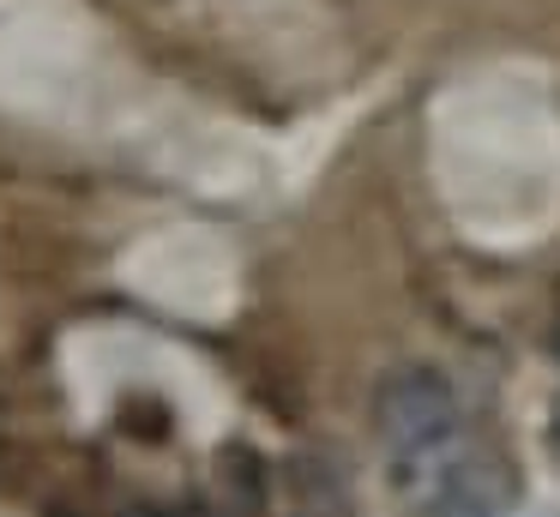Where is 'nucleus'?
<instances>
[{
  "mask_svg": "<svg viewBox=\"0 0 560 517\" xmlns=\"http://www.w3.org/2000/svg\"><path fill=\"white\" fill-rule=\"evenodd\" d=\"M374 433L386 451V475L404 500L422 505L428 487L470 451L464 439V403L452 379L428 361H398L374 385Z\"/></svg>",
  "mask_w": 560,
  "mask_h": 517,
  "instance_id": "1",
  "label": "nucleus"
},
{
  "mask_svg": "<svg viewBox=\"0 0 560 517\" xmlns=\"http://www.w3.org/2000/svg\"><path fill=\"white\" fill-rule=\"evenodd\" d=\"M422 517H518V475L494 451H464L446 475L428 487Z\"/></svg>",
  "mask_w": 560,
  "mask_h": 517,
  "instance_id": "2",
  "label": "nucleus"
},
{
  "mask_svg": "<svg viewBox=\"0 0 560 517\" xmlns=\"http://www.w3.org/2000/svg\"><path fill=\"white\" fill-rule=\"evenodd\" d=\"M283 517H355L343 469L319 451H295L283 463Z\"/></svg>",
  "mask_w": 560,
  "mask_h": 517,
  "instance_id": "3",
  "label": "nucleus"
},
{
  "mask_svg": "<svg viewBox=\"0 0 560 517\" xmlns=\"http://www.w3.org/2000/svg\"><path fill=\"white\" fill-rule=\"evenodd\" d=\"M548 457L560 463V391H555V409H548Z\"/></svg>",
  "mask_w": 560,
  "mask_h": 517,
  "instance_id": "4",
  "label": "nucleus"
},
{
  "mask_svg": "<svg viewBox=\"0 0 560 517\" xmlns=\"http://www.w3.org/2000/svg\"><path fill=\"white\" fill-rule=\"evenodd\" d=\"M49 517H79V512H49Z\"/></svg>",
  "mask_w": 560,
  "mask_h": 517,
  "instance_id": "5",
  "label": "nucleus"
},
{
  "mask_svg": "<svg viewBox=\"0 0 560 517\" xmlns=\"http://www.w3.org/2000/svg\"><path fill=\"white\" fill-rule=\"evenodd\" d=\"M536 517H560V512H536Z\"/></svg>",
  "mask_w": 560,
  "mask_h": 517,
  "instance_id": "6",
  "label": "nucleus"
},
{
  "mask_svg": "<svg viewBox=\"0 0 560 517\" xmlns=\"http://www.w3.org/2000/svg\"><path fill=\"white\" fill-rule=\"evenodd\" d=\"M555 349H560V343H555Z\"/></svg>",
  "mask_w": 560,
  "mask_h": 517,
  "instance_id": "7",
  "label": "nucleus"
}]
</instances>
